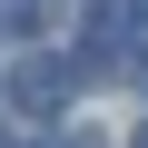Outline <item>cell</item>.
<instances>
[{"mask_svg":"<svg viewBox=\"0 0 148 148\" xmlns=\"http://www.w3.org/2000/svg\"><path fill=\"white\" fill-rule=\"evenodd\" d=\"M59 148H79V138H59Z\"/></svg>","mask_w":148,"mask_h":148,"instance_id":"cell-3","label":"cell"},{"mask_svg":"<svg viewBox=\"0 0 148 148\" xmlns=\"http://www.w3.org/2000/svg\"><path fill=\"white\" fill-rule=\"evenodd\" d=\"M69 89H79V69H69V59H20L10 69V109H30V119H49V109H69Z\"/></svg>","mask_w":148,"mask_h":148,"instance_id":"cell-1","label":"cell"},{"mask_svg":"<svg viewBox=\"0 0 148 148\" xmlns=\"http://www.w3.org/2000/svg\"><path fill=\"white\" fill-rule=\"evenodd\" d=\"M128 148H148V128H138V138H128Z\"/></svg>","mask_w":148,"mask_h":148,"instance_id":"cell-2","label":"cell"}]
</instances>
